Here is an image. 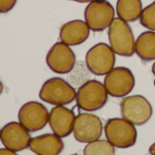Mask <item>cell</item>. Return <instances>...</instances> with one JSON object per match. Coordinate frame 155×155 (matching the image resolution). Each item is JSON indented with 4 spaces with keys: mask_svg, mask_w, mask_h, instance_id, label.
Listing matches in <instances>:
<instances>
[{
    "mask_svg": "<svg viewBox=\"0 0 155 155\" xmlns=\"http://www.w3.org/2000/svg\"><path fill=\"white\" fill-rule=\"evenodd\" d=\"M103 125L101 119L92 113H80L76 116L73 135L76 140L89 143L101 138Z\"/></svg>",
    "mask_w": 155,
    "mask_h": 155,
    "instance_id": "9",
    "label": "cell"
},
{
    "mask_svg": "<svg viewBox=\"0 0 155 155\" xmlns=\"http://www.w3.org/2000/svg\"><path fill=\"white\" fill-rule=\"evenodd\" d=\"M149 152L152 155H155V142L152 145H150V147L149 148Z\"/></svg>",
    "mask_w": 155,
    "mask_h": 155,
    "instance_id": "22",
    "label": "cell"
},
{
    "mask_svg": "<svg viewBox=\"0 0 155 155\" xmlns=\"http://www.w3.org/2000/svg\"><path fill=\"white\" fill-rule=\"evenodd\" d=\"M151 72H152V74L154 75V78H155V62L153 63V65L151 67ZM154 84H155V81H154Z\"/></svg>",
    "mask_w": 155,
    "mask_h": 155,
    "instance_id": "24",
    "label": "cell"
},
{
    "mask_svg": "<svg viewBox=\"0 0 155 155\" xmlns=\"http://www.w3.org/2000/svg\"><path fill=\"white\" fill-rule=\"evenodd\" d=\"M142 12L140 0H118L116 13L118 18L126 22H134L140 19Z\"/></svg>",
    "mask_w": 155,
    "mask_h": 155,
    "instance_id": "17",
    "label": "cell"
},
{
    "mask_svg": "<svg viewBox=\"0 0 155 155\" xmlns=\"http://www.w3.org/2000/svg\"></svg>",
    "mask_w": 155,
    "mask_h": 155,
    "instance_id": "26",
    "label": "cell"
},
{
    "mask_svg": "<svg viewBox=\"0 0 155 155\" xmlns=\"http://www.w3.org/2000/svg\"><path fill=\"white\" fill-rule=\"evenodd\" d=\"M18 0H0V14H5L14 8Z\"/></svg>",
    "mask_w": 155,
    "mask_h": 155,
    "instance_id": "20",
    "label": "cell"
},
{
    "mask_svg": "<svg viewBox=\"0 0 155 155\" xmlns=\"http://www.w3.org/2000/svg\"><path fill=\"white\" fill-rule=\"evenodd\" d=\"M70 1H75V2H79V3H91L94 0H70Z\"/></svg>",
    "mask_w": 155,
    "mask_h": 155,
    "instance_id": "23",
    "label": "cell"
},
{
    "mask_svg": "<svg viewBox=\"0 0 155 155\" xmlns=\"http://www.w3.org/2000/svg\"><path fill=\"white\" fill-rule=\"evenodd\" d=\"M115 11L107 0H94L85 8V22L94 32H101L109 28L114 19Z\"/></svg>",
    "mask_w": 155,
    "mask_h": 155,
    "instance_id": "8",
    "label": "cell"
},
{
    "mask_svg": "<svg viewBox=\"0 0 155 155\" xmlns=\"http://www.w3.org/2000/svg\"><path fill=\"white\" fill-rule=\"evenodd\" d=\"M48 116L49 113L42 103L29 101L19 109L18 118L29 132H35L45 128L48 122Z\"/></svg>",
    "mask_w": 155,
    "mask_h": 155,
    "instance_id": "11",
    "label": "cell"
},
{
    "mask_svg": "<svg viewBox=\"0 0 155 155\" xmlns=\"http://www.w3.org/2000/svg\"><path fill=\"white\" fill-rule=\"evenodd\" d=\"M135 53L144 62L155 59V31H145L138 37Z\"/></svg>",
    "mask_w": 155,
    "mask_h": 155,
    "instance_id": "16",
    "label": "cell"
},
{
    "mask_svg": "<svg viewBox=\"0 0 155 155\" xmlns=\"http://www.w3.org/2000/svg\"><path fill=\"white\" fill-rule=\"evenodd\" d=\"M85 155H113L115 154L114 146L107 140H96L89 142L84 148Z\"/></svg>",
    "mask_w": 155,
    "mask_h": 155,
    "instance_id": "18",
    "label": "cell"
},
{
    "mask_svg": "<svg viewBox=\"0 0 155 155\" xmlns=\"http://www.w3.org/2000/svg\"><path fill=\"white\" fill-rule=\"evenodd\" d=\"M46 62L53 72L67 74L75 67L76 56L68 45L60 41L54 44L48 50Z\"/></svg>",
    "mask_w": 155,
    "mask_h": 155,
    "instance_id": "10",
    "label": "cell"
},
{
    "mask_svg": "<svg viewBox=\"0 0 155 155\" xmlns=\"http://www.w3.org/2000/svg\"><path fill=\"white\" fill-rule=\"evenodd\" d=\"M75 119L73 110L64 107V105H57L49 112L48 124L53 133L60 138H65L73 132Z\"/></svg>",
    "mask_w": 155,
    "mask_h": 155,
    "instance_id": "13",
    "label": "cell"
},
{
    "mask_svg": "<svg viewBox=\"0 0 155 155\" xmlns=\"http://www.w3.org/2000/svg\"><path fill=\"white\" fill-rule=\"evenodd\" d=\"M28 148L38 155H58L63 150L64 143L55 133H47L31 138Z\"/></svg>",
    "mask_w": 155,
    "mask_h": 155,
    "instance_id": "15",
    "label": "cell"
},
{
    "mask_svg": "<svg viewBox=\"0 0 155 155\" xmlns=\"http://www.w3.org/2000/svg\"><path fill=\"white\" fill-rule=\"evenodd\" d=\"M140 22L145 28L155 31V1L142 9Z\"/></svg>",
    "mask_w": 155,
    "mask_h": 155,
    "instance_id": "19",
    "label": "cell"
},
{
    "mask_svg": "<svg viewBox=\"0 0 155 155\" xmlns=\"http://www.w3.org/2000/svg\"><path fill=\"white\" fill-rule=\"evenodd\" d=\"M77 91L61 78H51L44 82L39 91L42 101L52 105H68L76 99Z\"/></svg>",
    "mask_w": 155,
    "mask_h": 155,
    "instance_id": "4",
    "label": "cell"
},
{
    "mask_svg": "<svg viewBox=\"0 0 155 155\" xmlns=\"http://www.w3.org/2000/svg\"><path fill=\"white\" fill-rule=\"evenodd\" d=\"M16 151L9 149V148H2V149H0V155H16Z\"/></svg>",
    "mask_w": 155,
    "mask_h": 155,
    "instance_id": "21",
    "label": "cell"
},
{
    "mask_svg": "<svg viewBox=\"0 0 155 155\" xmlns=\"http://www.w3.org/2000/svg\"><path fill=\"white\" fill-rule=\"evenodd\" d=\"M0 140L5 147L18 152L29 147L31 137L29 131L20 122L12 121L1 129Z\"/></svg>",
    "mask_w": 155,
    "mask_h": 155,
    "instance_id": "12",
    "label": "cell"
},
{
    "mask_svg": "<svg viewBox=\"0 0 155 155\" xmlns=\"http://www.w3.org/2000/svg\"><path fill=\"white\" fill-rule=\"evenodd\" d=\"M122 118L136 126L145 124L152 116V107L141 95L123 97L120 103Z\"/></svg>",
    "mask_w": 155,
    "mask_h": 155,
    "instance_id": "5",
    "label": "cell"
},
{
    "mask_svg": "<svg viewBox=\"0 0 155 155\" xmlns=\"http://www.w3.org/2000/svg\"><path fill=\"white\" fill-rule=\"evenodd\" d=\"M109 42L118 56L131 57L135 53V43L132 30L128 22L117 18L109 26Z\"/></svg>",
    "mask_w": 155,
    "mask_h": 155,
    "instance_id": "1",
    "label": "cell"
},
{
    "mask_svg": "<svg viewBox=\"0 0 155 155\" xmlns=\"http://www.w3.org/2000/svg\"><path fill=\"white\" fill-rule=\"evenodd\" d=\"M91 28L85 21L75 19L65 23L60 28L59 38L68 46H78L89 38Z\"/></svg>",
    "mask_w": 155,
    "mask_h": 155,
    "instance_id": "14",
    "label": "cell"
},
{
    "mask_svg": "<svg viewBox=\"0 0 155 155\" xmlns=\"http://www.w3.org/2000/svg\"><path fill=\"white\" fill-rule=\"evenodd\" d=\"M3 90H4L3 84H2V82H1V81H0V95H1V93L3 92Z\"/></svg>",
    "mask_w": 155,
    "mask_h": 155,
    "instance_id": "25",
    "label": "cell"
},
{
    "mask_svg": "<svg viewBox=\"0 0 155 155\" xmlns=\"http://www.w3.org/2000/svg\"><path fill=\"white\" fill-rule=\"evenodd\" d=\"M115 61V52L110 46L105 43H98L88 50L85 63L92 74L103 76L114 68Z\"/></svg>",
    "mask_w": 155,
    "mask_h": 155,
    "instance_id": "6",
    "label": "cell"
},
{
    "mask_svg": "<svg viewBox=\"0 0 155 155\" xmlns=\"http://www.w3.org/2000/svg\"><path fill=\"white\" fill-rule=\"evenodd\" d=\"M106 139L120 149L133 146L137 140L135 125L124 118H113L109 120L104 127Z\"/></svg>",
    "mask_w": 155,
    "mask_h": 155,
    "instance_id": "3",
    "label": "cell"
},
{
    "mask_svg": "<svg viewBox=\"0 0 155 155\" xmlns=\"http://www.w3.org/2000/svg\"><path fill=\"white\" fill-rule=\"evenodd\" d=\"M107 90L101 82L91 80L81 85L76 94L77 106L85 111H95L105 106L108 101Z\"/></svg>",
    "mask_w": 155,
    "mask_h": 155,
    "instance_id": "2",
    "label": "cell"
},
{
    "mask_svg": "<svg viewBox=\"0 0 155 155\" xmlns=\"http://www.w3.org/2000/svg\"><path fill=\"white\" fill-rule=\"evenodd\" d=\"M103 84L109 95L114 98H123L132 91L135 78L130 68L116 67L106 74Z\"/></svg>",
    "mask_w": 155,
    "mask_h": 155,
    "instance_id": "7",
    "label": "cell"
}]
</instances>
